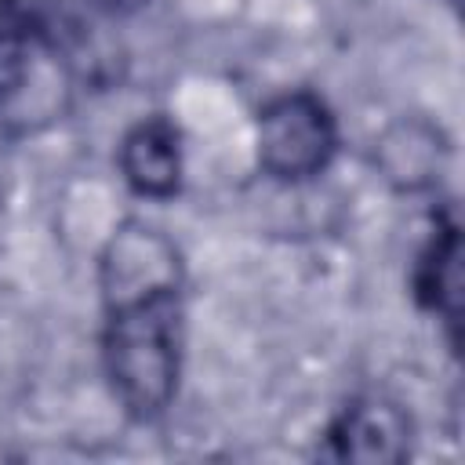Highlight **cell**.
<instances>
[{
    "label": "cell",
    "instance_id": "cell-3",
    "mask_svg": "<svg viewBox=\"0 0 465 465\" xmlns=\"http://www.w3.org/2000/svg\"><path fill=\"white\" fill-rule=\"evenodd\" d=\"M334 149H338L334 116L316 94L291 91L262 109L258 160L269 174L283 182L312 178L331 163Z\"/></svg>",
    "mask_w": 465,
    "mask_h": 465
},
{
    "label": "cell",
    "instance_id": "cell-6",
    "mask_svg": "<svg viewBox=\"0 0 465 465\" xmlns=\"http://www.w3.org/2000/svg\"><path fill=\"white\" fill-rule=\"evenodd\" d=\"M458 287H461V276H458V232L454 229H443L421 265H418V294L425 305H432L436 312H443L450 323L458 320Z\"/></svg>",
    "mask_w": 465,
    "mask_h": 465
},
{
    "label": "cell",
    "instance_id": "cell-2",
    "mask_svg": "<svg viewBox=\"0 0 465 465\" xmlns=\"http://www.w3.org/2000/svg\"><path fill=\"white\" fill-rule=\"evenodd\" d=\"M73 76L62 47L44 29H0V127L40 131L69 109Z\"/></svg>",
    "mask_w": 465,
    "mask_h": 465
},
{
    "label": "cell",
    "instance_id": "cell-4",
    "mask_svg": "<svg viewBox=\"0 0 465 465\" xmlns=\"http://www.w3.org/2000/svg\"><path fill=\"white\" fill-rule=\"evenodd\" d=\"M327 443L338 461H400L411 447V421L400 403L360 396L334 418Z\"/></svg>",
    "mask_w": 465,
    "mask_h": 465
},
{
    "label": "cell",
    "instance_id": "cell-1",
    "mask_svg": "<svg viewBox=\"0 0 465 465\" xmlns=\"http://www.w3.org/2000/svg\"><path fill=\"white\" fill-rule=\"evenodd\" d=\"M102 352L113 392L134 418H156L174 396L182 363L174 247L156 229L127 225L102 258Z\"/></svg>",
    "mask_w": 465,
    "mask_h": 465
},
{
    "label": "cell",
    "instance_id": "cell-5",
    "mask_svg": "<svg viewBox=\"0 0 465 465\" xmlns=\"http://www.w3.org/2000/svg\"><path fill=\"white\" fill-rule=\"evenodd\" d=\"M120 167L134 193L142 196H171L182 174L178 131L163 116H149L134 124L120 145Z\"/></svg>",
    "mask_w": 465,
    "mask_h": 465
},
{
    "label": "cell",
    "instance_id": "cell-7",
    "mask_svg": "<svg viewBox=\"0 0 465 465\" xmlns=\"http://www.w3.org/2000/svg\"><path fill=\"white\" fill-rule=\"evenodd\" d=\"M102 4H113L116 7V4H134V0H102Z\"/></svg>",
    "mask_w": 465,
    "mask_h": 465
}]
</instances>
